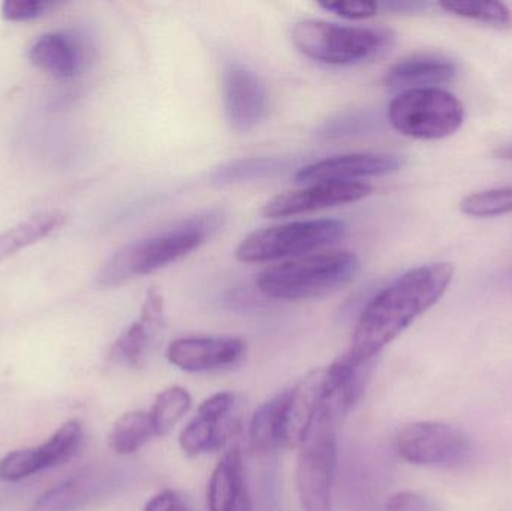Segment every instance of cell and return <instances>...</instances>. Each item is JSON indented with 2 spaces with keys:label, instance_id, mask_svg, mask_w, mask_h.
Listing matches in <instances>:
<instances>
[{
  "label": "cell",
  "instance_id": "6da1fadb",
  "mask_svg": "<svg viewBox=\"0 0 512 511\" xmlns=\"http://www.w3.org/2000/svg\"><path fill=\"white\" fill-rule=\"evenodd\" d=\"M453 278L450 263L415 267L397 278L361 312L343 359L355 368L369 365L373 357L441 300Z\"/></svg>",
  "mask_w": 512,
  "mask_h": 511
},
{
  "label": "cell",
  "instance_id": "7a4b0ae2",
  "mask_svg": "<svg viewBox=\"0 0 512 511\" xmlns=\"http://www.w3.org/2000/svg\"><path fill=\"white\" fill-rule=\"evenodd\" d=\"M224 219V213L210 210L129 243L101 267L96 284L119 287L176 263L204 245L222 227Z\"/></svg>",
  "mask_w": 512,
  "mask_h": 511
},
{
  "label": "cell",
  "instance_id": "3957f363",
  "mask_svg": "<svg viewBox=\"0 0 512 511\" xmlns=\"http://www.w3.org/2000/svg\"><path fill=\"white\" fill-rule=\"evenodd\" d=\"M360 269L354 252L327 251L292 258L285 263L267 267L258 276V290L268 299H318L342 290Z\"/></svg>",
  "mask_w": 512,
  "mask_h": 511
},
{
  "label": "cell",
  "instance_id": "277c9868",
  "mask_svg": "<svg viewBox=\"0 0 512 511\" xmlns=\"http://www.w3.org/2000/svg\"><path fill=\"white\" fill-rule=\"evenodd\" d=\"M295 47L325 65H352L381 53L393 35L387 30L343 26L322 20H301L291 30Z\"/></svg>",
  "mask_w": 512,
  "mask_h": 511
},
{
  "label": "cell",
  "instance_id": "5b68a950",
  "mask_svg": "<svg viewBox=\"0 0 512 511\" xmlns=\"http://www.w3.org/2000/svg\"><path fill=\"white\" fill-rule=\"evenodd\" d=\"M388 120L406 137L442 140L459 131L465 107L453 93L438 87L406 90L391 101Z\"/></svg>",
  "mask_w": 512,
  "mask_h": 511
},
{
  "label": "cell",
  "instance_id": "8992f818",
  "mask_svg": "<svg viewBox=\"0 0 512 511\" xmlns=\"http://www.w3.org/2000/svg\"><path fill=\"white\" fill-rule=\"evenodd\" d=\"M336 422L327 411H319L312 432L301 444L295 483L304 511H333L337 467Z\"/></svg>",
  "mask_w": 512,
  "mask_h": 511
},
{
  "label": "cell",
  "instance_id": "52a82bcc",
  "mask_svg": "<svg viewBox=\"0 0 512 511\" xmlns=\"http://www.w3.org/2000/svg\"><path fill=\"white\" fill-rule=\"evenodd\" d=\"M345 230V224L337 219H315L262 228L240 243L236 257L245 263L303 257L342 239Z\"/></svg>",
  "mask_w": 512,
  "mask_h": 511
},
{
  "label": "cell",
  "instance_id": "ba28073f",
  "mask_svg": "<svg viewBox=\"0 0 512 511\" xmlns=\"http://www.w3.org/2000/svg\"><path fill=\"white\" fill-rule=\"evenodd\" d=\"M394 449L408 464L442 470L465 467L474 455L468 435L441 422H415L403 426L394 438Z\"/></svg>",
  "mask_w": 512,
  "mask_h": 511
},
{
  "label": "cell",
  "instance_id": "9c48e42d",
  "mask_svg": "<svg viewBox=\"0 0 512 511\" xmlns=\"http://www.w3.org/2000/svg\"><path fill=\"white\" fill-rule=\"evenodd\" d=\"M83 443V428L77 420L66 422L47 443L15 450L0 461V480L20 482L48 468L59 467L74 458Z\"/></svg>",
  "mask_w": 512,
  "mask_h": 511
},
{
  "label": "cell",
  "instance_id": "30bf717a",
  "mask_svg": "<svg viewBox=\"0 0 512 511\" xmlns=\"http://www.w3.org/2000/svg\"><path fill=\"white\" fill-rule=\"evenodd\" d=\"M236 396L230 392L216 393L198 408L197 416L183 428L180 447L189 458L222 449L234 435L237 423L230 419Z\"/></svg>",
  "mask_w": 512,
  "mask_h": 511
},
{
  "label": "cell",
  "instance_id": "8fae6325",
  "mask_svg": "<svg viewBox=\"0 0 512 511\" xmlns=\"http://www.w3.org/2000/svg\"><path fill=\"white\" fill-rule=\"evenodd\" d=\"M372 194V186L361 182L312 183L307 188L277 195L264 204V218H288L301 213L316 212L328 207L355 203Z\"/></svg>",
  "mask_w": 512,
  "mask_h": 511
},
{
  "label": "cell",
  "instance_id": "7c38bea8",
  "mask_svg": "<svg viewBox=\"0 0 512 511\" xmlns=\"http://www.w3.org/2000/svg\"><path fill=\"white\" fill-rule=\"evenodd\" d=\"M243 339L233 336H192L168 345L171 365L186 372H212L231 368L245 356Z\"/></svg>",
  "mask_w": 512,
  "mask_h": 511
},
{
  "label": "cell",
  "instance_id": "4fadbf2b",
  "mask_svg": "<svg viewBox=\"0 0 512 511\" xmlns=\"http://www.w3.org/2000/svg\"><path fill=\"white\" fill-rule=\"evenodd\" d=\"M405 165V159L388 153H349L322 159L300 168L295 174L297 182H355L363 177L387 176Z\"/></svg>",
  "mask_w": 512,
  "mask_h": 511
},
{
  "label": "cell",
  "instance_id": "5bb4252c",
  "mask_svg": "<svg viewBox=\"0 0 512 511\" xmlns=\"http://www.w3.org/2000/svg\"><path fill=\"white\" fill-rule=\"evenodd\" d=\"M224 99L228 120L236 131H252L267 116V89L246 66L234 63L225 69Z\"/></svg>",
  "mask_w": 512,
  "mask_h": 511
},
{
  "label": "cell",
  "instance_id": "9a60e30c",
  "mask_svg": "<svg viewBox=\"0 0 512 511\" xmlns=\"http://www.w3.org/2000/svg\"><path fill=\"white\" fill-rule=\"evenodd\" d=\"M325 368L304 375L286 392L283 410V446L301 447L307 440L324 401Z\"/></svg>",
  "mask_w": 512,
  "mask_h": 511
},
{
  "label": "cell",
  "instance_id": "2e32d148",
  "mask_svg": "<svg viewBox=\"0 0 512 511\" xmlns=\"http://www.w3.org/2000/svg\"><path fill=\"white\" fill-rule=\"evenodd\" d=\"M459 74V66L450 57L438 53H417L394 63L385 75L391 90L433 89L450 83Z\"/></svg>",
  "mask_w": 512,
  "mask_h": 511
},
{
  "label": "cell",
  "instance_id": "e0dca14e",
  "mask_svg": "<svg viewBox=\"0 0 512 511\" xmlns=\"http://www.w3.org/2000/svg\"><path fill=\"white\" fill-rule=\"evenodd\" d=\"M209 511H252L240 447L225 453L216 465L207 488Z\"/></svg>",
  "mask_w": 512,
  "mask_h": 511
},
{
  "label": "cell",
  "instance_id": "ac0fdd59",
  "mask_svg": "<svg viewBox=\"0 0 512 511\" xmlns=\"http://www.w3.org/2000/svg\"><path fill=\"white\" fill-rule=\"evenodd\" d=\"M164 320V299L155 287L147 293L140 320L135 321L111 348L110 357L128 366L143 365L147 350Z\"/></svg>",
  "mask_w": 512,
  "mask_h": 511
},
{
  "label": "cell",
  "instance_id": "d6986e66",
  "mask_svg": "<svg viewBox=\"0 0 512 511\" xmlns=\"http://www.w3.org/2000/svg\"><path fill=\"white\" fill-rule=\"evenodd\" d=\"M29 60L41 71L59 80H68L77 75L83 66V45L72 33H44L30 45Z\"/></svg>",
  "mask_w": 512,
  "mask_h": 511
},
{
  "label": "cell",
  "instance_id": "ffe728a7",
  "mask_svg": "<svg viewBox=\"0 0 512 511\" xmlns=\"http://www.w3.org/2000/svg\"><path fill=\"white\" fill-rule=\"evenodd\" d=\"M102 488L101 474L84 471L41 495L33 511H77L92 503Z\"/></svg>",
  "mask_w": 512,
  "mask_h": 511
},
{
  "label": "cell",
  "instance_id": "44dd1931",
  "mask_svg": "<svg viewBox=\"0 0 512 511\" xmlns=\"http://www.w3.org/2000/svg\"><path fill=\"white\" fill-rule=\"evenodd\" d=\"M66 219L63 210H45L0 233V264L59 230Z\"/></svg>",
  "mask_w": 512,
  "mask_h": 511
},
{
  "label": "cell",
  "instance_id": "7402d4cb",
  "mask_svg": "<svg viewBox=\"0 0 512 511\" xmlns=\"http://www.w3.org/2000/svg\"><path fill=\"white\" fill-rule=\"evenodd\" d=\"M286 392L279 393L255 411L249 428L252 452L268 453L283 446V410Z\"/></svg>",
  "mask_w": 512,
  "mask_h": 511
},
{
  "label": "cell",
  "instance_id": "603a6c76",
  "mask_svg": "<svg viewBox=\"0 0 512 511\" xmlns=\"http://www.w3.org/2000/svg\"><path fill=\"white\" fill-rule=\"evenodd\" d=\"M156 435L152 417L147 411H131L123 414L111 429L108 444L117 455H132L146 446Z\"/></svg>",
  "mask_w": 512,
  "mask_h": 511
},
{
  "label": "cell",
  "instance_id": "cb8c5ba5",
  "mask_svg": "<svg viewBox=\"0 0 512 511\" xmlns=\"http://www.w3.org/2000/svg\"><path fill=\"white\" fill-rule=\"evenodd\" d=\"M286 170L285 161L279 158H246L228 162L213 171V183L228 185V183L249 182V180L273 177L280 171Z\"/></svg>",
  "mask_w": 512,
  "mask_h": 511
},
{
  "label": "cell",
  "instance_id": "d4e9b609",
  "mask_svg": "<svg viewBox=\"0 0 512 511\" xmlns=\"http://www.w3.org/2000/svg\"><path fill=\"white\" fill-rule=\"evenodd\" d=\"M192 398L188 390L174 386L156 396L155 404L149 411L155 425L156 435L165 437L188 413Z\"/></svg>",
  "mask_w": 512,
  "mask_h": 511
},
{
  "label": "cell",
  "instance_id": "484cf974",
  "mask_svg": "<svg viewBox=\"0 0 512 511\" xmlns=\"http://www.w3.org/2000/svg\"><path fill=\"white\" fill-rule=\"evenodd\" d=\"M460 210L474 218H493L512 212V186L487 189L460 201Z\"/></svg>",
  "mask_w": 512,
  "mask_h": 511
},
{
  "label": "cell",
  "instance_id": "4316f807",
  "mask_svg": "<svg viewBox=\"0 0 512 511\" xmlns=\"http://www.w3.org/2000/svg\"><path fill=\"white\" fill-rule=\"evenodd\" d=\"M439 6L451 14L469 18V20L483 21L496 26H508L512 23L511 9L502 2H472V0L454 2L451 0V2L439 3Z\"/></svg>",
  "mask_w": 512,
  "mask_h": 511
},
{
  "label": "cell",
  "instance_id": "83f0119b",
  "mask_svg": "<svg viewBox=\"0 0 512 511\" xmlns=\"http://www.w3.org/2000/svg\"><path fill=\"white\" fill-rule=\"evenodd\" d=\"M56 5V2L50 0H6L2 5V17L6 21L24 23L41 17Z\"/></svg>",
  "mask_w": 512,
  "mask_h": 511
},
{
  "label": "cell",
  "instance_id": "f1b7e54d",
  "mask_svg": "<svg viewBox=\"0 0 512 511\" xmlns=\"http://www.w3.org/2000/svg\"><path fill=\"white\" fill-rule=\"evenodd\" d=\"M387 511H441L433 501L414 491H400L391 495L385 504Z\"/></svg>",
  "mask_w": 512,
  "mask_h": 511
},
{
  "label": "cell",
  "instance_id": "f546056e",
  "mask_svg": "<svg viewBox=\"0 0 512 511\" xmlns=\"http://www.w3.org/2000/svg\"><path fill=\"white\" fill-rule=\"evenodd\" d=\"M319 6L348 20H366L379 11V5L375 2H322Z\"/></svg>",
  "mask_w": 512,
  "mask_h": 511
},
{
  "label": "cell",
  "instance_id": "4dcf8cb0",
  "mask_svg": "<svg viewBox=\"0 0 512 511\" xmlns=\"http://www.w3.org/2000/svg\"><path fill=\"white\" fill-rule=\"evenodd\" d=\"M143 511H188L185 501L177 492L167 491L156 494L149 503L146 504Z\"/></svg>",
  "mask_w": 512,
  "mask_h": 511
},
{
  "label": "cell",
  "instance_id": "1f68e13d",
  "mask_svg": "<svg viewBox=\"0 0 512 511\" xmlns=\"http://www.w3.org/2000/svg\"><path fill=\"white\" fill-rule=\"evenodd\" d=\"M493 155L496 158L505 159V161H512V144L498 147V149L493 150Z\"/></svg>",
  "mask_w": 512,
  "mask_h": 511
}]
</instances>
